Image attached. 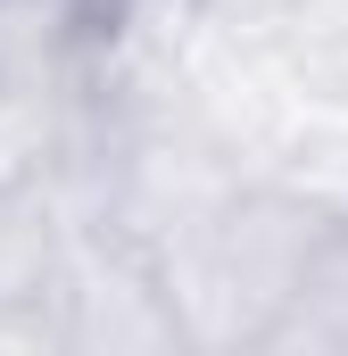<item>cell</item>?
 I'll return each instance as SVG.
<instances>
[{
	"label": "cell",
	"mask_w": 348,
	"mask_h": 356,
	"mask_svg": "<svg viewBox=\"0 0 348 356\" xmlns=\"http://www.w3.org/2000/svg\"><path fill=\"white\" fill-rule=\"evenodd\" d=\"M324 224L332 216L315 199H299L274 175H241L191 224H174L150 257H158L166 307L182 323V348H265Z\"/></svg>",
	"instance_id": "cell-1"
},
{
	"label": "cell",
	"mask_w": 348,
	"mask_h": 356,
	"mask_svg": "<svg viewBox=\"0 0 348 356\" xmlns=\"http://www.w3.org/2000/svg\"><path fill=\"white\" fill-rule=\"evenodd\" d=\"M265 348H348V216H332L299 266L290 307L274 315Z\"/></svg>",
	"instance_id": "cell-3"
},
{
	"label": "cell",
	"mask_w": 348,
	"mask_h": 356,
	"mask_svg": "<svg viewBox=\"0 0 348 356\" xmlns=\"http://www.w3.org/2000/svg\"><path fill=\"white\" fill-rule=\"evenodd\" d=\"M258 50L315 108H348V0H274Z\"/></svg>",
	"instance_id": "cell-2"
}]
</instances>
